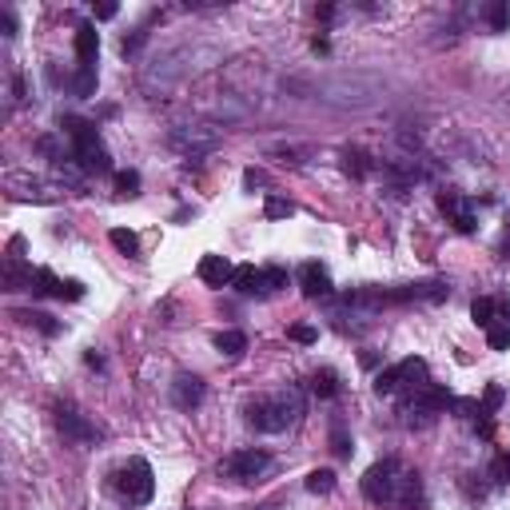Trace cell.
<instances>
[{
    "mask_svg": "<svg viewBox=\"0 0 510 510\" xmlns=\"http://www.w3.org/2000/svg\"><path fill=\"white\" fill-rule=\"evenodd\" d=\"M299 415V399L295 395H280V399H255L248 403V423L255 430H267V435H275V430H287V423Z\"/></svg>",
    "mask_w": 510,
    "mask_h": 510,
    "instance_id": "cell-1",
    "label": "cell"
},
{
    "mask_svg": "<svg viewBox=\"0 0 510 510\" xmlns=\"http://www.w3.org/2000/svg\"><path fill=\"white\" fill-rule=\"evenodd\" d=\"M399 462L395 459H383L375 462V467L363 474V494H367L371 502H395V494H399Z\"/></svg>",
    "mask_w": 510,
    "mask_h": 510,
    "instance_id": "cell-2",
    "label": "cell"
},
{
    "mask_svg": "<svg viewBox=\"0 0 510 510\" xmlns=\"http://www.w3.org/2000/svg\"><path fill=\"white\" fill-rule=\"evenodd\" d=\"M116 487H120V494L128 502H152V494H156V479H152V467L144 459H132L128 467L116 474Z\"/></svg>",
    "mask_w": 510,
    "mask_h": 510,
    "instance_id": "cell-3",
    "label": "cell"
},
{
    "mask_svg": "<svg viewBox=\"0 0 510 510\" xmlns=\"http://www.w3.org/2000/svg\"><path fill=\"white\" fill-rule=\"evenodd\" d=\"M271 467V455L267 450H235L228 462H223V474L235 482H255L263 470Z\"/></svg>",
    "mask_w": 510,
    "mask_h": 510,
    "instance_id": "cell-4",
    "label": "cell"
},
{
    "mask_svg": "<svg viewBox=\"0 0 510 510\" xmlns=\"http://www.w3.org/2000/svg\"><path fill=\"white\" fill-rule=\"evenodd\" d=\"M439 211L455 223V231H462V235L474 231V211H470V203L462 200L459 191H439Z\"/></svg>",
    "mask_w": 510,
    "mask_h": 510,
    "instance_id": "cell-5",
    "label": "cell"
},
{
    "mask_svg": "<svg viewBox=\"0 0 510 510\" xmlns=\"http://www.w3.org/2000/svg\"><path fill=\"white\" fill-rule=\"evenodd\" d=\"M60 132L72 140V152L80 156L88 148H100V136H96V124L80 120V116H60Z\"/></svg>",
    "mask_w": 510,
    "mask_h": 510,
    "instance_id": "cell-6",
    "label": "cell"
},
{
    "mask_svg": "<svg viewBox=\"0 0 510 510\" xmlns=\"http://www.w3.org/2000/svg\"><path fill=\"white\" fill-rule=\"evenodd\" d=\"M299 287L307 299H323V295H331V275L323 263H303L299 267Z\"/></svg>",
    "mask_w": 510,
    "mask_h": 510,
    "instance_id": "cell-7",
    "label": "cell"
},
{
    "mask_svg": "<svg viewBox=\"0 0 510 510\" xmlns=\"http://www.w3.org/2000/svg\"><path fill=\"white\" fill-rule=\"evenodd\" d=\"M196 271H200V280L208 283V287H223V283H231V275H235V267H231L223 255H203Z\"/></svg>",
    "mask_w": 510,
    "mask_h": 510,
    "instance_id": "cell-8",
    "label": "cell"
},
{
    "mask_svg": "<svg viewBox=\"0 0 510 510\" xmlns=\"http://www.w3.org/2000/svg\"><path fill=\"white\" fill-rule=\"evenodd\" d=\"M171 399H176V407H200L203 403V383L196 379V375H180L176 379V387H171Z\"/></svg>",
    "mask_w": 510,
    "mask_h": 510,
    "instance_id": "cell-9",
    "label": "cell"
},
{
    "mask_svg": "<svg viewBox=\"0 0 510 510\" xmlns=\"http://www.w3.org/2000/svg\"><path fill=\"white\" fill-rule=\"evenodd\" d=\"M231 287L243 291V295H267V291H263V271L251 267V263H240V267H235V275H231Z\"/></svg>",
    "mask_w": 510,
    "mask_h": 510,
    "instance_id": "cell-10",
    "label": "cell"
},
{
    "mask_svg": "<svg viewBox=\"0 0 510 510\" xmlns=\"http://www.w3.org/2000/svg\"><path fill=\"white\" fill-rule=\"evenodd\" d=\"M96 52H100V32H96V24H80V28H76V56H80V64H96Z\"/></svg>",
    "mask_w": 510,
    "mask_h": 510,
    "instance_id": "cell-11",
    "label": "cell"
},
{
    "mask_svg": "<svg viewBox=\"0 0 510 510\" xmlns=\"http://www.w3.org/2000/svg\"><path fill=\"white\" fill-rule=\"evenodd\" d=\"M216 351L228 355V359H240L243 351H248V335H243V331H220V335H216Z\"/></svg>",
    "mask_w": 510,
    "mask_h": 510,
    "instance_id": "cell-12",
    "label": "cell"
},
{
    "mask_svg": "<svg viewBox=\"0 0 510 510\" xmlns=\"http://www.w3.org/2000/svg\"><path fill=\"white\" fill-rule=\"evenodd\" d=\"M72 96H80V100H88V96H96V64H80V72L68 80Z\"/></svg>",
    "mask_w": 510,
    "mask_h": 510,
    "instance_id": "cell-13",
    "label": "cell"
},
{
    "mask_svg": "<svg viewBox=\"0 0 510 510\" xmlns=\"http://www.w3.org/2000/svg\"><path fill=\"white\" fill-rule=\"evenodd\" d=\"M371 168H375V164H371V156H367L363 148L343 152V171H347V176H355V180H367Z\"/></svg>",
    "mask_w": 510,
    "mask_h": 510,
    "instance_id": "cell-14",
    "label": "cell"
},
{
    "mask_svg": "<svg viewBox=\"0 0 510 510\" xmlns=\"http://www.w3.org/2000/svg\"><path fill=\"white\" fill-rule=\"evenodd\" d=\"M60 430H64V435H72V439H84V442L96 439V430H92L88 423L76 415V410H60Z\"/></svg>",
    "mask_w": 510,
    "mask_h": 510,
    "instance_id": "cell-15",
    "label": "cell"
},
{
    "mask_svg": "<svg viewBox=\"0 0 510 510\" xmlns=\"http://www.w3.org/2000/svg\"><path fill=\"white\" fill-rule=\"evenodd\" d=\"M311 391H315L319 399H335V395H339V375H335L331 367L315 371V379H311Z\"/></svg>",
    "mask_w": 510,
    "mask_h": 510,
    "instance_id": "cell-16",
    "label": "cell"
},
{
    "mask_svg": "<svg viewBox=\"0 0 510 510\" xmlns=\"http://www.w3.org/2000/svg\"><path fill=\"white\" fill-rule=\"evenodd\" d=\"M76 160H80V168H84V171H96V176L112 171V156H108L104 148H88V152H80Z\"/></svg>",
    "mask_w": 510,
    "mask_h": 510,
    "instance_id": "cell-17",
    "label": "cell"
},
{
    "mask_svg": "<svg viewBox=\"0 0 510 510\" xmlns=\"http://www.w3.org/2000/svg\"><path fill=\"white\" fill-rule=\"evenodd\" d=\"M399 387H403V363H395V367L375 375V395H395Z\"/></svg>",
    "mask_w": 510,
    "mask_h": 510,
    "instance_id": "cell-18",
    "label": "cell"
},
{
    "mask_svg": "<svg viewBox=\"0 0 510 510\" xmlns=\"http://www.w3.org/2000/svg\"><path fill=\"white\" fill-rule=\"evenodd\" d=\"M16 319H24V323H28V327L44 331V335H60V323L52 319V315H44V311H21Z\"/></svg>",
    "mask_w": 510,
    "mask_h": 510,
    "instance_id": "cell-19",
    "label": "cell"
},
{
    "mask_svg": "<svg viewBox=\"0 0 510 510\" xmlns=\"http://www.w3.org/2000/svg\"><path fill=\"white\" fill-rule=\"evenodd\" d=\"M112 240V248H120L124 255H140V240H136V231H128V228H116L108 235Z\"/></svg>",
    "mask_w": 510,
    "mask_h": 510,
    "instance_id": "cell-20",
    "label": "cell"
},
{
    "mask_svg": "<svg viewBox=\"0 0 510 510\" xmlns=\"http://www.w3.org/2000/svg\"><path fill=\"white\" fill-rule=\"evenodd\" d=\"M307 490L311 494H331V490H335V470H311Z\"/></svg>",
    "mask_w": 510,
    "mask_h": 510,
    "instance_id": "cell-21",
    "label": "cell"
},
{
    "mask_svg": "<svg viewBox=\"0 0 510 510\" xmlns=\"http://www.w3.org/2000/svg\"><path fill=\"white\" fill-rule=\"evenodd\" d=\"M419 490H423L419 474H415V470H403V474H399V494H395V499H403V502H415V499H419Z\"/></svg>",
    "mask_w": 510,
    "mask_h": 510,
    "instance_id": "cell-22",
    "label": "cell"
},
{
    "mask_svg": "<svg viewBox=\"0 0 510 510\" xmlns=\"http://www.w3.org/2000/svg\"><path fill=\"white\" fill-rule=\"evenodd\" d=\"M291 211H295V203L283 200V196H267V203H263V216H267V220H287Z\"/></svg>",
    "mask_w": 510,
    "mask_h": 510,
    "instance_id": "cell-23",
    "label": "cell"
},
{
    "mask_svg": "<svg viewBox=\"0 0 510 510\" xmlns=\"http://www.w3.org/2000/svg\"><path fill=\"white\" fill-rule=\"evenodd\" d=\"M487 343H490V351H506L510 347V323H490Z\"/></svg>",
    "mask_w": 510,
    "mask_h": 510,
    "instance_id": "cell-24",
    "label": "cell"
},
{
    "mask_svg": "<svg viewBox=\"0 0 510 510\" xmlns=\"http://www.w3.org/2000/svg\"><path fill=\"white\" fill-rule=\"evenodd\" d=\"M470 319L479 323V327H490L494 323V299H474L470 303Z\"/></svg>",
    "mask_w": 510,
    "mask_h": 510,
    "instance_id": "cell-25",
    "label": "cell"
},
{
    "mask_svg": "<svg viewBox=\"0 0 510 510\" xmlns=\"http://www.w3.org/2000/svg\"><path fill=\"white\" fill-rule=\"evenodd\" d=\"M263 271V291H280V287H287V267H260Z\"/></svg>",
    "mask_w": 510,
    "mask_h": 510,
    "instance_id": "cell-26",
    "label": "cell"
},
{
    "mask_svg": "<svg viewBox=\"0 0 510 510\" xmlns=\"http://www.w3.org/2000/svg\"><path fill=\"white\" fill-rule=\"evenodd\" d=\"M116 191L120 196H140V171H116Z\"/></svg>",
    "mask_w": 510,
    "mask_h": 510,
    "instance_id": "cell-27",
    "label": "cell"
},
{
    "mask_svg": "<svg viewBox=\"0 0 510 510\" xmlns=\"http://www.w3.org/2000/svg\"><path fill=\"white\" fill-rule=\"evenodd\" d=\"M331 450H335V459H351V450H355V447H351V435L343 427L331 430Z\"/></svg>",
    "mask_w": 510,
    "mask_h": 510,
    "instance_id": "cell-28",
    "label": "cell"
},
{
    "mask_svg": "<svg viewBox=\"0 0 510 510\" xmlns=\"http://www.w3.org/2000/svg\"><path fill=\"white\" fill-rule=\"evenodd\" d=\"M487 21H490V28H494V32L510 28V4H490V9H487Z\"/></svg>",
    "mask_w": 510,
    "mask_h": 510,
    "instance_id": "cell-29",
    "label": "cell"
},
{
    "mask_svg": "<svg viewBox=\"0 0 510 510\" xmlns=\"http://www.w3.org/2000/svg\"><path fill=\"white\" fill-rule=\"evenodd\" d=\"M499 407H502V387H499V383H490L487 395H482V415L490 419V415H494Z\"/></svg>",
    "mask_w": 510,
    "mask_h": 510,
    "instance_id": "cell-30",
    "label": "cell"
},
{
    "mask_svg": "<svg viewBox=\"0 0 510 510\" xmlns=\"http://www.w3.org/2000/svg\"><path fill=\"white\" fill-rule=\"evenodd\" d=\"M287 335H291V339H295V343H303V347H311V343L319 339V331L311 327V323H295V327H291Z\"/></svg>",
    "mask_w": 510,
    "mask_h": 510,
    "instance_id": "cell-31",
    "label": "cell"
},
{
    "mask_svg": "<svg viewBox=\"0 0 510 510\" xmlns=\"http://www.w3.org/2000/svg\"><path fill=\"white\" fill-rule=\"evenodd\" d=\"M490 474H494V482H510V455H499L490 462Z\"/></svg>",
    "mask_w": 510,
    "mask_h": 510,
    "instance_id": "cell-32",
    "label": "cell"
},
{
    "mask_svg": "<svg viewBox=\"0 0 510 510\" xmlns=\"http://www.w3.org/2000/svg\"><path fill=\"white\" fill-rule=\"evenodd\" d=\"M243 184H248V188H267V171H260V168H248Z\"/></svg>",
    "mask_w": 510,
    "mask_h": 510,
    "instance_id": "cell-33",
    "label": "cell"
},
{
    "mask_svg": "<svg viewBox=\"0 0 510 510\" xmlns=\"http://www.w3.org/2000/svg\"><path fill=\"white\" fill-rule=\"evenodd\" d=\"M148 41V32H136L132 41H124V56H132V52H140V44Z\"/></svg>",
    "mask_w": 510,
    "mask_h": 510,
    "instance_id": "cell-34",
    "label": "cell"
},
{
    "mask_svg": "<svg viewBox=\"0 0 510 510\" xmlns=\"http://www.w3.org/2000/svg\"><path fill=\"white\" fill-rule=\"evenodd\" d=\"M0 28H4V36H16V21H12V12H0Z\"/></svg>",
    "mask_w": 510,
    "mask_h": 510,
    "instance_id": "cell-35",
    "label": "cell"
},
{
    "mask_svg": "<svg viewBox=\"0 0 510 510\" xmlns=\"http://www.w3.org/2000/svg\"><path fill=\"white\" fill-rule=\"evenodd\" d=\"M116 4H100V9H96V21H112V16H116Z\"/></svg>",
    "mask_w": 510,
    "mask_h": 510,
    "instance_id": "cell-36",
    "label": "cell"
},
{
    "mask_svg": "<svg viewBox=\"0 0 510 510\" xmlns=\"http://www.w3.org/2000/svg\"><path fill=\"white\" fill-rule=\"evenodd\" d=\"M311 48L319 52V56H327V52H331V41H327V36H315V41H311Z\"/></svg>",
    "mask_w": 510,
    "mask_h": 510,
    "instance_id": "cell-37",
    "label": "cell"
},
{
    "mask_svg": "<svg viewBox=\"0 0 510 510\" xmlns=\"http://www.w3.org/2000/svg\"><path fill=\"white\" fill-rule=\"evenodd\" d=\"M319 21H323V24L335 21V4H319Z\"/></svg>",
    "mask_w": 510,
    "mask_h": 510,
    "instance_id": "cell-38",
    "label": "cell"
}]
</instances>
